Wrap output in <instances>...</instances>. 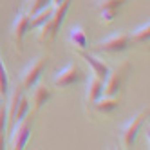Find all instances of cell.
<instances>
[{
    "label": "cell",
    "mask_w": 150,
    "mask_h": 150,
    "mask_svg": "<svg viewBox=\"0 0 150 150\" xmlns=\"http://www.w3.org/2000/svg\"><path fill=\"white\" fill-rule=\"evenodd\" d=\"M71 2H72V0H63L62 4L54 6V9H52V15H51V18H49V22L38 29V40H40V42H44V40H47V38H56L58 31H60V27H62V24H63V20H65V16H67V13H69Z\"/></svg>",
    "instance_id": "cell-1"
},
{
    "label": "cell",
    "mask_w": 150,
    "mask_h": 150,
    "mask_svg": "<svg viewBox=\"0 0 150 150\" xmlns=\"http://www.w3.org/2000/svg\"><path fill=\"white\" fill-rule=\"evenodd\" d=\"M128 71H130L128 62H121L117 67L109 71L107 78L103 80V94L105 96H117V92L123 89V85L127 81Z\"/></svg>",
    "instance_id": "cell-2"
},
{
    "label": "cell",
    "mask_w": 150,
    "mask_h": 150,
    "mask_svg": "<svg viewBox=\"0 0 150 150\" xmlns=\"http://www.w3.org/2000/svg\"><path fill=\"white\" fill-rule=\"evenodd\" d=\"M45 63H47L45 56H38V58H35L33 62H31L29 65L22 71V74H20V87H22L24 91H29L33 85H36L40 76H42V72H44V69H45Z\"/></svg>",
    "instance_id": "cell-3"
},
{
    "label": "cell",
    "mask_w": 150,
    "mask_h": 150,
    "mask_svg": "<svg viewBox=\"0 0 150 150\" xmlns=\"http://www.w3.org/2000/svg\"><path fill=\"white\" fill-rule=\"evenodd\" d=\"M130 44H132L130 42V33H127V31H117V33L107 36L105 40L98 42V51L114 54V52H121V51L128 49Z\"/></svg>",
    "instance_id": "cell-4"
},
{
    "label": "cell",
    "mask_w": 150,
    "mask_h": 150,
    "mask_svg": "<svg viewBox=\"0 0 150 150\" xmlns=\"http://www.w3.org/2000/svg\"><path fill=\"white\" fill-rule=\"evenodd\" d=\"M31 130H33V116L22 117V120L11 128V146L15 150L25 148V143L31 136Z\"/></svg>",
    "instance_id": "cell-5"
},
{
    "label": "cell",
    "mask_w": 150,
    "mask_h": 150,
    "mask_svg": "<svg viewBox=\"0 0 150 150\" xmlns=\"http://www.w3.org/2000/svg\"><path fill=\"white\" fill-rule=\"evenodd\" d=\"M146 117H148V109H143L137 116H134L132 120L121 128V145H123V148H130L132 146V143L136 141V137H137L139 128L143 127Z\"/></svg>",
    "instance_id": "cell-6"
},
{
    "label": "cell",
    "mask_w": 150,
    "mask_h": 150,
    "mask_svg": "<svg viewBox=\"0 0 150 150\" xmlns=\"http://www.w3.org/2000/svg\"><path fill=\"white\" fill-rule=\"evenodd\" d=\"M29 29H31V16L27 13H18L13 20V27H11V35H13V40H15V45H16L18 52H22L24 36Z\"/></svg>",
    "instance_id": "cell-7"
},
{
    "label": "cell",
    "mask_w": 150,
    "mask_h": 150,
    "mask_svg": "<svg viewBox=\"0 0 150 150\" xmlns=\"http://www.w3.org/2000/svg\"><path fill=\"white\" fill-rule=\"evenodd\" d=\"M81 80V71L76 63H67L62 71L56 72L54 76V85L60 89H65V87H71V85L78 83Z\"/></svg>",
    "instance_id": "cell-8"
},
{
    "label": "cell",
    "mask_w": 150,
    "mask_h": 150,
    "mask_svg": "<svg viewBox=\"0 0 150 150\" xmlns=\"http://www.w3.org/2000/svg\"><path fill=\"white\" fill-rule=\"evenodd\" d=\"M127 0H101L100 2V13H101V24H110L116 18L120 7Z\"/></svg>",
    "instance_id": "cell-9"
},
{
    "label": "cell",
    "mask_w": 150,
    "mask_h": 150,
    "mask_svg": "<svg viewBox=\"0 0 150 150\" xmlns=\"http://www.w3.org/2000/svg\"><path fill=\"white\" fill-rule=\"evenodd\" d=\"M31 89H33V92H31V101H33V109H35V112H38L40 109H42V107H44L49 100H51V89H47L45 87V85H33V87H31Z\"/></svg>",
    "instance_id": "cell-10"
},
{
    "label": "cell",
    "mask_w": 150,
    "mask_h": 150,
    "mask_svg": "<svg viewBox=\"0 0 150 150\" xmlns=\"http://www.w3.org/2000/svg\"><path fill=\"white\" fill-rule=\"evenodd\" d=\"M103 96V80L98 78L96 74L89 78L87 81V94H85V100H87L89 105H94V101Z\"/></svg>",
    "instance_id": "cell-11"
},
{
    "label": "cell",
    "mask_w": 150,
    "mask_h": 150,
    "mask_svg": "<svg viewBox=\"0 0 150 150\" xmlns=\"http://www.w3.org/2000/svg\"><path fill=\"white\" fill-rule=\"evenodd\" d=\"M80 56L89 63V65L92 67V74H96L98 78H101V80H105L107 78V74H109V65L103 62V60H100V58H96V56H92V54H87V52H83V51H80Z\"/></svg>",
    "instance_id": "cell-12"
},
{
    "label": "cell",
    "mask_w": 150,
    "mask_h": 150,
    "mask_svg": "<svg viewBox=\"0 0 150 150\" xmlns=\"http://www.w3.org/2000/svg\"><path fill=\"white\" fill-rule=\"evenodd\" d=\"M22 87H18L11 92V98H9V103H6V110H7V127H13V120H15V112L18 109V103L22 100Z\"/></svg>",
    "instance_id": "cell-13"
},
{
    "label": "cell",
    "mask_w": 150,
    "mask_h": 150,
    "mask_svg": "<svg viewBox=\"0 0 150 150\" xmlns=\"http://www.w3.org/2000/svg\"><path fill=\"white\" fill-rule=\"evenodd\" d=\"M117 105H120V101H117L116 96H105V94L94 101L96 110H100V112H103V114H110L112 110L117 109Z\"/></svg>",
    "instance_id": "cell-14"
},
{
    "label": "cell",
    "mask_w": 150,
    "mask_h": 150,
    "mask_svg": "<svg viewBox=\"0 0 150 150\" xmlns=\"http://www.w3.org/2000/svg\"><path fill=\"white\" fill-rule=\"evenodd\" d=\"M69 40H71V44L74 45V47H78L80 51H85L89 47V38H87V35H85V31H83V27H72V31H71V35H69Z\"/></svg>",
    "instance_id": "cell-15"
},
{
    "label": "cell",
    "mask_w": 150,
    "mask_h": 150,
    "mask_svg": "<svg viewBox=\"0 0 150 150\" xmlns=\"http://www.w3.org/2000/svg\"><path fill=\"white\" fill-rule=\"evenodd\" d=\"M148 38H150V24L148 22L130 33V42H136V44H145V42H148Z\"/></svg>",
    "instance_id": "cell-16"
},
{
    "label": "cell",
    "mask_w": 150,
    "mask_h": 150,
    "mask_svg": "<svg viewBox=\"0 0 150 150\" xmlns=\"http://www.w3.org/2000/svg\"><path fill=\"white\" fill-rule=\"evenodd\" d=\"M7 92H9V78H7V71L2 62V56H0V98L7 96Z\"/></svg>",
    "instance_id": "cell-17"
},
{
    "label": "cell",
    "mask_w": 150,
    "mask_h": 150,
    "mask_svg": "<svg viewBox=\"0 0 150 150\" xmlns=\"http://www.w3.org/2000/svg\"><path fill=\"white\" fill-rule=\"evenodd\" d=\"M6 130H7V110H6V103L0 101V148H4Z\"/></svg>",
    "instance_id": "cell-18"
},
{
    "label": "cell",
    "mask_w": 150,
    "mask_h": 150,
    "mask_svg": "<svg viewBox=\"0 0 150 150\" xmlns=\"http://www.w3.org/2000/svg\"><path fill=\"white\" fill-rule=\"evenodd\" d=\"M27 112H29V100L25 98V96H22V100H20V103H18V109H16V112H15V120H13V127L22 120V117H25L27 116ZM11 127V128H13Z\"/></svg>",
    "instance_id": "cell-19"
},
{
    "label": "cell",
    "mask_w": 150,
    "mask_h": 150,
    "mask_svg": "<svg viewBox=\"0 0 150 150\" xmlns=\"http://www.w3.org/2000/svg\"><path fill=\"white\" fill-rule=\"evenodd\" d=\"M49 4H51V0H27V15L33 16Z\"/></svg>",
    "instance_id": "cell-20"
},
{
    "label": "cell",
    "mask_w": 150,
    "mask_h": 150,
    "mask_svg": "<svg viewBox=\"0 0 150 150\" xmlns=\"http://www.w3.org/2000/svg\"><path fill=\"white\" fill-rule=\"evenodd\" d=\"M62 2H63V0H51L52 6H58V4H62Z\"/></svg>",
    "instance_id": "cell-21"
}]
</instances>
